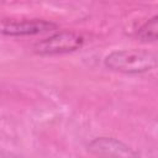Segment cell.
<instances>
[{
	"mask_svg": "<svg viewBox=\"0 0 158 158\" xmlns=\"http://www.w3.org/2000/svg\"><path fill=\"white\" fill-rule=\"evenodd\" d=\"M104 65L122 74H143L157 68V54L146 49H118L105 57Z\"/></svg>",
	"mask_w": 158,
	"mask_h": 158,
	"instance_id": "1",
	"label": "cell"
},
{
	"mask_svg": "<svg viewBox=\"0 0 158 158\" xmlns=\"http://www.w3.org/2000/svg\"><path fill=\"white\" fill-rule=\"evenodd\" d=\"M84 38L73 31H59L35 43L33 51L40 56H54L72 53L80 49Z\"/></svg>",
	"mask_w": 158,
	"mask_h": 158,
	"instance_id": "2",
	"label": "cell"
},
{
	"mask_svg": "<svg viewBox=\"0 0 158 158\" xmlns=\"http://www.w3.org/2000/svg\"><path fill=\"white\" fill-rule=\"evenodd\" d=\"M88 151L102 157H137L138 153L130 146L114 137H98L88 144Z\"/></svg>",
	"mask_w": 158,
	"mask_h": 158,
	"instance_id": "3",
	"label": "cell"
},
{
	"mask_svg": "<svg viewBox=\"0 0 158 158\" xmlns=\"http://www.w3.org/2000/svg\"><path fill=\"white\" fill-rule=\"evenodd\" d=\"M56 27H57L56 23L46 20L5 21L1 23L0 32L6 36H33L52 31Z\"/></svg>",
	"mask_w": 158,
	"mask_h": 158,
	"instance_id": "4",
	"label": "cell"
},
{
	"mask_svg": "<svg viewBox=\"0 0 158 158\" xmlns=\"http://www.w3.org/2000/svg\"><path fill=\"white\" fill-rule=\"evenodd\" d=\"M137 38L143 43H153L158 38V17L153 16L147 20L138 30Z\"/></svg>",
	"mask_w": 158,
	"mask_h": 158,
	"instance_id": "5",
	"label": "cell"
}]
</instances>
